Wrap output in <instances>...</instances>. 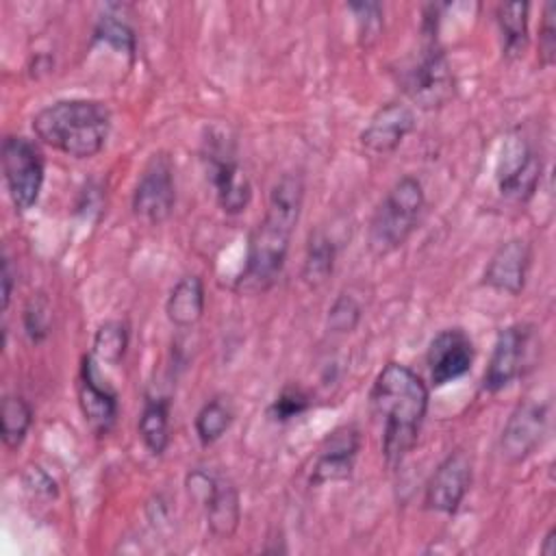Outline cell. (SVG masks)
<instances>
[{"label":"cell","mask_w":556,"mask_h":556,"mask_svg":"<svg viewBox=\"0 0 556 556\" xmlns=\"http://www.w3.org/2000/svg\"><path fill=\"white\" fill-rule=\"evenodd\" d=\"M361 317H363L361 302L350 293H339L328 308L326 326L330 332L348 334V332L356 330V326L361 324Z\"/></svg>","instance_id":"obj_28"},{"label":"cell","mask_w":556,"mask_h":556,"mask_svg":"<svg viewBox=\"0 0 556 556\" xmlns=\"http://www.w3.org/2000/svg\"><path fill=\"white\" fill-rule=\"evenodd\" d=\"M334 258H337V248L332 239L324 230L311 232L306 252H304V263H302L304 282L308 287H321L334 269Z\"/></svg>","instance_id":"obj_22"},{"label":"cell","mask_w":556,"mask_h":556,"mask_svg":"<svg viewBox=\"0 0 556 556\" xmlns=\"http://www.w3.org/2000/svg\"><path fill=\"white\" fill-rule=\"evenodd\" d=\"M137 430L146 450L152 456H161L169 443V397L148 395Z\"/></svg>","instance_id":"obj_20"},{"label":"cell","mask_w":556,"mask_h":556,"mask_svg":"<svg viewBox=\"0 0 556 556\" xmlns=\"http://www.w3.org/2000/svg\"><path fill=\"white\" fill-rule=\"evenodd\" d=\"M541 339L532 324H510L497 332L489 365L482 376V389L497 393L521 378L536 361Z\"/></svg>","instance_id":"obj_7"},{"label":"cell","mask_w":556,"mask_h":556,"mask_svg":"<svg viewBox=\"0 0 556 556\" xmlns=\"http://www.w3.org/2000/svg\"><path fill=\"white\" fill-rule=\"evenodd\" d=\"M549 408L543 402L526 400L521 402L510 417L504 424L502 437H500V452L502 458L517 465L523 463L543 441V434L547 430Z\"/></svg>","instance_id":"obj_15"},{"label":"cell","mask_w":556,"mask_h":556,"mask_svg":"<svg viewBox=\"0 0 556 556\" xmlns=\"http://www.w3.org/2000/svg\"><path fill=\"white\" fill-rule=\"evenodd\" d=\"M361 450V432L354 424L334 428L321 443L311 471V486L348 480L354 471V463Z\"/></svg>","instance_id":"obj_16"},{"label":"cell","mask_w":556,"mask_h":556,"mask_svg":"<svg viewBox=\"0 0 556 556\" xmlns=\"http://www.w3.org/2000/svg\"><path fill=\"white\" fill-rule=\"evenodd\" d=\"M2 174L17 211H28L37 204L43 187V154L30 139L9 135L2 141Z\"/></svg>","instance_id":"obj_9"},{"label":"cell","mask_w":556,"mask_h":556,"mask_svg":"<svg viewBox=\"0 0 556 556\" xmlns=\"http://www.w3.org/2000/svg\"><path fill=\"white\" fill-rule=\"evenodd\" d=\"M471 473H473V467L467 452L465 450L450 452L432 471L426 484L424 506L441 515H454L471 486Z\"/></svg>","instance_id":"obj_12"},{"label":"cell","mask_w":556,"mask_h":556,"mask_svg":"<svg viewBox=\"0 0 556 556\" xmlns=\"http://www.w3.org/2000/svg\"><path fill=\"white\" fill-rule=\"evenodd\" d=\"M541 176V154L521 135H508L502 143V152L495 167L500 193L515 202H528L536 193Z\"/></svg>","instance_id":"obj_10"},{"label":"cell","mask_w":556,"mask_h":556,"mask_svg":"<svg viewBox=\"0 0 556 556\" xmlns=\"http://www.w3.org/2000/svg\"><path fill=\"white\" fill-rule=\"evenodd\" d=\"M187 493L204 508L206 523L213 536L230 539L241 521V500L237 486L222 476L195 467L185 478Z\"/></svg>","instance_id":"obj_8"},{"label":"cell","mask_w":556,"mask_h":556,"mask_svg":"<svg viewBox=\"0 0 556 556\" xmlns=\"http://www.w3.org/2000/svg\"><path fill=\"white\" fill-rule=\"evenodd\" d=\"M202 161L219 208L228 215L245 211L252 200V185L239 165L235 141L224 130H206L202 139Z\"/></svg>","instance_id":"obj_6"},{"label":"cell","mask_w":556,"mask_h":556,"mask_svg":"<svg viewBox=\"0 0 556 556\" xmlns=\"http://www.w3.org/2000/svg\"><path fill=\"white\" fill-rule=\"evenodd\" d=\"M128 348V326L119 319H109L98 326L91 343V356L98 363L117 365Z\"/></svg>","instance_id":"obj_25"},{"label":"cell","mask_w":556,"mask_h":556,"mask_svg":"<svg viewBox=\"0 0 556 556\" xmlns=\"http://www.w3.org/2000/svg\"><path fill=\"white\" fill-rule=\"evenodd\" d=\"M13 282H15L13 265H11V258L4 254V256H2V311H7L9 304H11Z\"/></svg>","instance_id":"obj_33"},{"label":"cell","mask_w":556,"mask_h":556,"mask_svg":"<svg viewBox=\"0 0 556 556\" xmlns=\"http://www.w3.org/2000/svg\"><path fill=\"white\" fill-rule=\"evenodd\" d=\"M167 319L176 328H191L204 313V282L200 276H182L169 291L165 302Z\"/></svg>","instance_id":"obj_19"},{"label":"cell","mask_w":556,"mask_h":556,"mask_svg":"<svg viewBox=\"0 0 556 556\" xmlns=\"http://www.w3.org/2000/svg\"><path fill=\"white\" fill-rule=\"evenodd\" d=\"M0 421H2V443L9 450H15L24 443L30 424H33V408L22 395H4L0 406Z\"/></svg>","instance_id":"obj_24"},{"label":"cell","mask_w":556,"mask_h":556,"mask_svg":"<svg viewBox=\"0 0 556 556\" xmlns=\"http://www.w3.org/2000/svg\"><path fill=\"white\" fill-rule=\"evenodd\" d=\"M304 204V180L300 174H282L269 191L263 219L250 232L241 274L235 280L239 293H263L280 276L293 230Z\"/></svg>","instance_id":"obj_1"},{"label":"cell","mask_w":556,"mask_h":556,"mask_svg":"<svg viewBox=\"0 0 556 556\" xmlns=\"http://www.w3.org/2000/svg\"><path fill=\"white\" fill-rule=\"evenodd\" d=\"M93 41L106 43L109 48L124 52L128 56L135 54V30L117 13L106 11L104 15H100V20L93 28Z\"/></svg>","instance_id":"obj_26"},{"label":"cell","mask_w":556,"mask_h":556,"mask_svg":"<svg viewBox=\"0 0 556 556\" xmlns=\"http://www.w3.org/2000/svg\"><path fill=\"white\" fill-rule=\"evenodd\" d=\"M424 206V187L415 176H402L400 180H395L369 219V252L374 256H387L402 248L417 228Z\"/></svg>","instance_id":"obj_5"},{"label":"cell","mask_w":556,"mask_h":556,"mask_svg":"<svg viewBox=\"0 0 556 556\" xmlns=\"http://www.w3.org/2000/svg\"><path fill=\"white\" fill-rule=\"evenodd\" d=\"M530 265H532L530 243L521 237H513L500 243L497 250L491 254L482 274V282L497 293L519 295L526 287Z\"/></svg>","instance_id":"obj_17"},{"label":"cell","mask_w":556,"mask_h":556,"mask_svg":"<svg viewBox=\"0 0 556 556\" xmlns=\"http://www.w3.org/2000/svg\"><path fill=\"white\" fill-rule=\"evenodd\" d=\"M439 7H428L426 17L421 22V48L408 59L397 74V83L406 98L424 111L439 109L447 104L456 93V83L452 74V65L439 43Z\"/></svg>","instance_id":"obj_4"},{"label":"cell","mask_w":556,"mask_h":556,"mask_svg":"<svg viewBox=\"0 0 556 556\" xmlns=\"http://www.w3.org/2000/svg\"><path fill=\"white\" fill-rule=\"evenodd\" d=\"M78 404L85 415V421L96 434H106L117 421V391L104 378L98 367V361L87 354L80 363L78 374Z\"/></svg>","instance_id":"obj_13"},{"label":"cell","mask_w":556,"mask_h":556,"mask_svg":"<svg viewBox=\"0 0 556 556\" xmlns=\"http://www.w3.org/2000/svg\"><path fill=\"white\" fill-rule=\"evenodd\" d=\"M24 332L30 343H41L52 328V304L46 293H33L22 313Z\"/></svg>","instance_id":"obj_27"},{"label":"cell","mask_w":556,"mask_h":556,"mask_svg":"<svg viewBox=\"0 0 556 556\" xmlns=\"http://www.w3.org/2000/svg\"><path fill=\"white\" fill-rule=\"evenodd\" d=\"M111 111L100 100H56L33 115V132L46 146L74 156H96L109 137Z\"/></svg>","instance_id":"obj_3"},{"label":"cell","mask_w":556,"mask_h":556,"mask_svg":"<svg viewBox=\"0 0 556 556\" xmlns=\"http://www.w3.org/2000/svg\"><path fill=\"white\" fill-rule=\"evenodd\" d=\"M311 406V397L300 389V387H285L276 400L269 404V417L274 421H289L298 415H302L304 410H308Z\"/></svg>","instance_id":"obj_30"},{"label":"cell","mask_w":556,"mask_h":556,"mask_svg":"<svg viewBox=\"0 0 556 556\" xmlns=\"http://www.w3.org/2000/svg\"><path fill=\"white\" fill-rule=\"evenodd\" d=\"M415 111L408 104L387 102L369 117L358 139L369 154H389L415 130Z\"/></svg>","instance_id":"obj_18"},{"label":"cell","mask_w":556,"mask_h":556,"mask_svg":"<svg viewBox=\"0 0 556 556\" xmlns=\"http://www.w3.org/2000/svg\"><path fill=\"white\" fill-rule=\"evenodd\" d=\"M476 358V348L471 337L454 326L443 328L432 337L426 350V365L430 371V380L434 387H443L463 378Z\"/></svg>","instance_id":"obj_14"},{"label":"cell","mask_w":556,"mask_h":556,"mask_svg":"<svg viewBox=\"0 0 556 556\" xmlns=\"http://www.w3.org/2000/svg\"><path fill=\"white\" fill-rule=\"evenodd\" d=\"M426 382L402 363H387L369 391L374 413L382 421V454L389 467H397L415 447L428 413Z\"/></svg>","instance_id":"obj_2"},{"label":"cell","mask_w":556,"mask_h":556,"mask_svg":"<svg viewBox=\"0 0 556 556\" xmlns=\"http://www.w3.org/2000/svg\"><path fill=\"white\" fill-rule=\"evenodd\" d=\"M232 419H235V410L226 397H213V400L204 402L193 421L198 441L202 445H213L215 441H219L226 434Z\"/></svg>","instance_id":"obj_23"},{"label":"cell","mask_w":556,"mask_h":556,"mask_svg":"<svg viewBox=\"0 0 556 556\" xmlns=\"http://www.w3.org/2000/svg\"><path fill=\"white\" fill-rule=\"evenodd\" d=\"M539 61L543 67L556 61V4L547 2L539 26Z\"/></svg>","instance_id":"obj_31"},{"label":"cell","mask_w":556,"mask_h":556,"mask_svg":"<svg viewBox=\"0 0 556 556\" xmlns=\"http://www.w3.org/2000/svg\"><path fill=\"white\" fill-rule=\"evenodd\" d=\"M348 9L354 13L356 20L358 43L363 48H371L382 33V7L378 2H350Z\"/></svg>","instance_id":"obj_29"},{"label":"cell","mask_w":556,"mask_h":556,"mask_svg":"<svg viewBox=\"0 0 556 556\" xmlns=\"http://www.w3.org/2000/svg\"><path fill=\"white\" fill-rule=\"evenodd\" d=\"M528 2H506L497 7V28L502 35V52L506 59H517L528 46Z\"/></svg>","instance_id":"obj_21"},{"label":"cell","mask_w":556,"mask_h":556,"mask_svg":"<svg viewBox=\"0 0 556 556\" xmlns=\"http://www.w3.org/2000/svg\"><path fill=\"white\" fill-rule=\"evenodd\" d=\"M24 482L30 491L43 495V497H56L59 489H56V482L52 480V476H48L41 467H28L26 473H24Z\"/></svg>","instance_id":"obj_32"},{"label":"cell","mask_w":556,"mask_h":556,"mask_svg":"<svg viewBox=\"0 0 556 556\" xmlns=\"http://www.w3.org/2000/svg\"><path fill=\"white\" fill-rule=\"evenodd\" d=\"M539 552H541L543 556H556V530H554V528H549L547 534L543 536V543H541Z\"/></svg>","instance_id":"obj_34"},{"label":"cell","mask_w":556,"mask_h":556,"mask_svg":"<svg viewBox=\"0 0 556 556\" xmlns=\"http://www.w3.org/2000/svg\"><path fill=\"white\" fill-rule=\"evenodd\" d=\"M176 204L174 163L165 152H154L143 165L132 191V213L154 226L163 224Z\"/></svg>","instance_id":"obj_11"}]
</instances>
